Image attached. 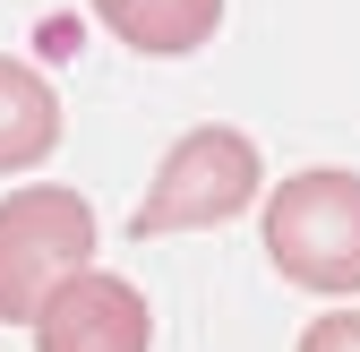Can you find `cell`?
I'll return each instance as SVG.
<instances>
[{
  "mask_svg": "<svg viewBox=\"0 0 360 352\" xmlns=\"http://www.w3.org/2000/svg\"><path fill=\"white\" fill-rule=\"evenodd\" d=\"M95 9H103V26L129 52H146V61H180V52H198L223 26V0H95Z\"/></svg>",
  "mask_w": 360,
  "mask_h": 352,
  "instance_id": "5",
  "label": "cell"
},
{
  "mask_svg": "<svg viewBox=\"0 0 360 352\" xmlns=\"http://www.w3.org/2000/svg\"><path fill=\"white\" fill-rule=\"evenodd\" d=\"M266 258L300 292H360V172H292L266 198Z\"/></svg>",
  "mask_w": 360,
  "mask_h": 352,
  "instance_id": "1",
  "label": "cell"
},
{
  "mask_svg": "<svg viewBox=\"0 0 360 352\" xmlns=\"http://www.w3.org/2000/svg\"><path fill=\"white\" fill-rule=\"evenodd\" d=\"M95 258V206L60 181H34L0 198V327H26L43 292L69 284Z\"/></svg>",
  "mask_w": 360,
  "mask_h": 352,
  "instance_id": "3",
  "label": "cell"
},
{
  "mask_svg": "<svg viewBox=\"0 0 360 352\" xmlns=\"http://www.w3.org/2000/svg\"><path fill=\"white\" fill-rule=\"evenodd\" d=\"M26 327H34V352H146L155 344L146 292L103 267H77L69 284H52Z\"/></svg>",
  "mask_w": 360,
  "mask_h": 352,
  "instance_id": "4",
  "label": "cell"
},
{
  "mask_svg": "<svg viewBox=\"0 0 360 352\" xmlns=\"http://www.w3.org/2000/svg\"><path fill=\"white\" fill-rule=\"evenodd\" d=\"M257 181H266L257 146L240 138V129L206 120V129H189V138H172V155L155 163L138 215H129V232H138V241H172V232L232 224V215L257 198Z\"/></svg>",
  "mask_w": 360,
  "mask_h": 352,
  "instance_id": "2",
  "label": "cell"
},
{
  "mask_svg": "<svg viewBox=\"0 0 360 352\" xmlns=\"http://www.w3.org/2000/svg\"><path fill=\"white\" fill-rule=\"evenodd\" d=\"M60 146V103L26 61L0 52V172H34L43 155Z\"/></svg>",
  "mask_w": 360,
  "mask_h": 352,
  "instance_id": "6",
  "label": "cell"
},
{
  "mask_svg": "<svg viewBox=\"0 0 360 352\" xmlns=\"http://www.w3.org/2000/svg\"><path fill=\"white\" fill-rule=\"evenodd\" d=\"M300 352H360V310H326L318 327L300 335Z\"/></svg>",
  "mask_w": 360,
  "mask_h": 352,
  "instance_id": "7",
  "label": "cell"
}]
</instances>
